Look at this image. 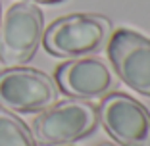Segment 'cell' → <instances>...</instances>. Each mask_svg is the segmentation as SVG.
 <instances>
[{"instance_id":"obj_11","label":"cell","mask_w":150,"mask_h":146,"mask_svg":"<svg viewBox=\"0 0 150 146\" xmlns=\"http://www.w3.org/2000/svg\"><path fill=\"white\" fill-rule=\"evenodd\" d=\"M0 19H2V8H0Z\"/></svg>"},{"instance_id":"obj_3","label":"cell","mask_w":150,"mask_h":146,"mask_svg":"<svg viewBox=\"0 0 150 146\" xmlns=\"http://www.w3.org/2000/svg\"><path fill=\"white\" fill-rule=\"evenodd\" d=\"M44 35L42 12L33 2H16L0 19V62L23 66L35 56Z\"/></svg>"},{"instance_id":"obj_2","label":"cell","mask_w":150,"mask_h":146,"mask_svg":"<svg viewBox=\"0 0 150 146\" xmlns=\"http://www.w3.org/2000/svg\"><path fill=\"white\" fill-rule=\"evenodd\" d=\"M98 123V108L88 100H62L42 110L31 125L35 142L64 146L93 133Z\"/></svg>"},{"instance_id":"obj_4","label":"cell","mask_w":150,"mask_h":146,"mask_svg":"<svg viewBox=\"0 0 150 146\" xmlns=\"http://www.w3.org/2000/svg\"><path fill=\"white\" fill-rule=\"evenodd\" d=\"M58 94L54 79L39 69L16 66L0 71V106L10 111H42L58 102Z\"/></svg>"},{"instance_id":"obj_8","label":"cell","mask_w":150,"mask_h":146,"mask_svg":"<svg viewBox=\"0 0 150 146\" xmlns=\"http://www.w3.org/2000/svg\"><path fill=\"white\" fill-rule=\"evenodd\" d=\"M0 146H37L31 129L13 111L0 106Z\"/></svg>"},{"instance_id":"obj_10","label":"cell","mask_w":150,"mask_h":146,"mask_svg":"<svg viewBox=\"0 0 150 146\" xmlns=\"http://www.w3.org/2000/svg\"><path fill=\"white\" fill-rule=\"evenodd\" d=\"M100 146H114V144H100Z\"/></svg>"},{"instance_id":"obj_9","label":"cell","mask_w":150,"mask_h":146,"mask_svg":"<svg viewBox=\"0 0 150 146\" xmlns=\"http://www.w3.org/2000/svg\"><path fill=\"white\" fill-rule=\"evenodd\" d=\"M25 2H33V4H52V2H60V0H25Z\"/></svg>"},{"instance_id":"obj_7","label":"cell","mask_w":150,"mask_h":146,"mask_svg":"<svg viewBox=\"0 0 150 146\" xmlns=\"http://www.w3.org/2000/svg\"><path fill=\"white\" fill-rule=\"evenodd\" d=\"M56 85L62 92H66L71 98L94 100L110 94L115 81L106 62L93 56H85L75 58L58 67Z\"/></svg>"},{"instance_id":"obj_1","label":"cell","mask_w":150,"mask_h":146,"mask_svg":"<svg viewBox=\"0 0 150 146\" xmlns=\"http://www.w3.org/2000/svg\"><path fill=\"white\" fill-rule=\"evenodd\" d=\"M112 23L100 13H69L58 18L42 35L44 48L58 58H85L104 48Z\"/></svg>"},{"instance_id":"obj_12","label":"cell","mask_w":150,"mask_h":146,"mask_svg":"<svg viewBox=\"0 0 150 146\" xmlns=\"http://www.w3.org/2000/svg\"><path fill=\"white\" fill-rule=\"evenodd\" d=\"M64 146H66V144H64Z\"/></svg>"},{"instance_id":"obj_6","label":"cell","mask_w":150,"mask_h":146,"mask_svg":"<svg viewBox=\"0 0 150 146\" xmlns=\"http://www.w3.org/2000/svg\"><path fill=\"white\" fill-rule=\"evenodd\" d=\"M108 58L127 87L150 96V39L129 29H117L108 39Z\"/></svg>"},{"instance_id":"obj_5","label":"cell","mask_w":150,"mask_h":146,"mask_svg":"<svg viewBox=\"0 0 150 146\" xmlns=\"http://www.w3.org/2000/svg\"><path fill=\"white\" fill-rule=\"evenodd\" d=\"M98 119L121 146H150V114L127 94H106L98 108Z\"/></svg>"}]
</instances>
